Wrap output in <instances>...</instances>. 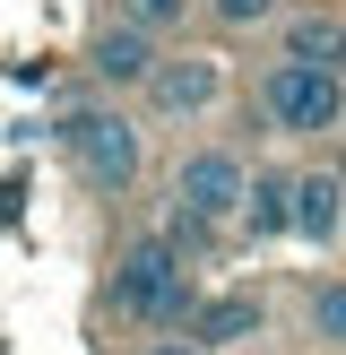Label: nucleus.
<instances>
[{"label":"nucleus","mask_w":346,"mask_h":355,"mask_svg":"<svg viewBox=\"0 0 346 355\" xmlns=\"http://www.w3.org/2000/svg\"><path fill=\"white\" fill-rule=\"evenodd\" d=\"M138 96H147L165 121H190V113H208V104L225 96V69L208 61V52H182V61H165V52H156V69H147V87H138Z\"/></svg>","instance_id":"nucleus-5"},{"label":"nucleus","mask_w":346,"mask_h":355,"mask_svg":"<svg viewBox=\"0 0 346 355\" xmlns=\"http://www.w3.org/2000/svg\"><path fill=\"white\" fill-rule=\"evenodd\" d=\"M113 312L138 321V329L190 321V260L173 252L165 234H156V243H130V252L113 260Z\"/></svg>","instance_id":"nucleus-1"},{"label":"nucleus","mask_w":346,"mask_h":355,"mask_svg":"<svg viewBox=\"0 0 346 355\" xmlns=\"http://www.w3.org/2000/svg\"><path fill=\"white\" fill-rule=\"evenodd\" d=\"M338 225H346V182H338V173H294V182H286V234L329 243Z\"/></svg>","instance_id":"nucleus-6"},{"label":"nucleus","mask_w":346,"mask_h":355,"mask_svg":"<svg viewBox=\"0 0 346 355\" xmlns=\"http://www.w3.org/2000/svg\"><path fill=\"white\" fill-rule=\"evenodd\" d=\"M190 17V0H121V26H138V35H173Z\"/></svg>","instance_id":"nucleus-11"},{"label":"nucleus","mask_w":346,"mask_h":355,"mask_svg":"<svg viewBox=\"0 0 346 355\" xmlns=\"http://www.w3.org/2000/svg\"><path fill=\"white\" fill-rule=\"evenodd\" d=\"M260 113L286 139H320V130L346 121V78L338 69H311V61H268L260 69Z\"/></svg>","instance_id":"nucleus-3"},{"label":"nucleus","mask_w":346,"mask_h":355,"mask_svg":"<svg viewBox=\"0 0 346 355\" xmlns=\"http://www.w3.org/2000/svg\"><path fill=\"white\" fill-rule=\"evenodd\" d=\"M217 9V26H260V17H277V0H208Z\"/></svg>","instance_id":"nucleus-13"},{"label":"nucleus","mask_w":346,"mask_h":355,"mask_svg":"<svg viewBox=\"0 0 346 355\" xmlns=\"http://www.w3.org/2000/svg\"><path fill=\"white\" fill-rule=\"evenodd\" d=\"M61 156L86 191L113 200V191L138 182V121L113 113V104H78V113H61Z\"/></svg>","instance_id":"nucleus-2"},{"label":"nucleus","mask_w":346,"mask_h":355,"mask_svg":"<svg viewBox=\"0 0 346 355\" xmlns=\"http://www.w3.org/2000/svg\"><path fill=\"white\" fill-rule=\"evenodd\" d=\"M311 329H320L329 347H346V277H338V286H320V295H311Z\"/></svg>","instance_id":"nucleus-12"},{"label":"nucleus","mask_w":346,"mask_h":355,"mask_svg":"<svg viewBox=\"0 0 346 355\" xmlns=\"http://www.w3.org/2000/svg\"><path fill=\"white\" fill-rule=\"evenodd\" d=\"M86 69H95L104 87H147V69H156V35H138V26H104L95 52H86Z\"/></svg>","instance_id":"nucleus-7"},{"label":"nucleus","mask_w":346,"mask_h":355,"mask_svg":"<svg viewBox=\"0 0 346 355\" xmlns=\"http://www.w3.org/2000/svg\"><path fill=\"white\" fill-rule=\"evenodd\" d=\"M251 329H260V304H251V295H217V304L190 312V347H234V338H251Z\"/></svg>","instance_id":"nucleus-10"},{"label":"nucleus","mask_w":346,"mask_h":355,"mask_svg":"<svg viewBox=\"0 0 346 355\" xmlns=\"http://www.w3.org/2000/svg\"><path fill=\"white\" fill-rule=\"evenodd\" d=\"M286 182L294 173H242V208H234V225L242 234H286Z\"/></svg>","instance_id":"nucleus-9"},{"label":"nucleus","mask_w":346,"mask_h":355,"mask_svg":"<svg viewBox=\"0 0 346 355\" xmlns=\"http://www.w3.org/2000/svg\"><path fill=\"white\" fill-rule=\"evenodd\" d=\"M338 182H346V148H338Z\"/></svg>","instance_id":"nucleus-15"},{"label":"nucleus","mask_w":346,"mask_h":355,"mask_svg":"<svg viewBox=\"0 0 346 355\" xmlns=\"http://www.w3.org/2000/svg\"><path fill=\"white\" fill-rule=\"evenodd\" d=\"M286 61H311V69H338V78H346V17L303 9V17L286 26Z\"/></svg>","instance_id":"nucleus-8"},{"label":"nucleus","mask_w":346,"mask_h":355,"mask_svg":"<svg viewBox=\"0 0 346 355\" xmlns=\"http://www.w3.org/2000/svg\"><path fill=\"white\" fill-rule=\"evenodd\" d=\"M147 355H199V347H190V338H156Z\"/></svg>","instance_id":"nucleus-14"},{"label":"nucleus","mask_w":346,"mask_h":355,"mask_svg":"<svg viewBox=\"0 0 346 355\" xmlns=\"http://www.w3.org/2000/svg\"><path fill=\"white\" fill-rule=\"evenodd\" d=\"M173 208H182V217H208V225H234V208H242V156L234 148L182 156V173H173Z\"/></svg>","instance_id":"nucleus-4"}]
</instances>
